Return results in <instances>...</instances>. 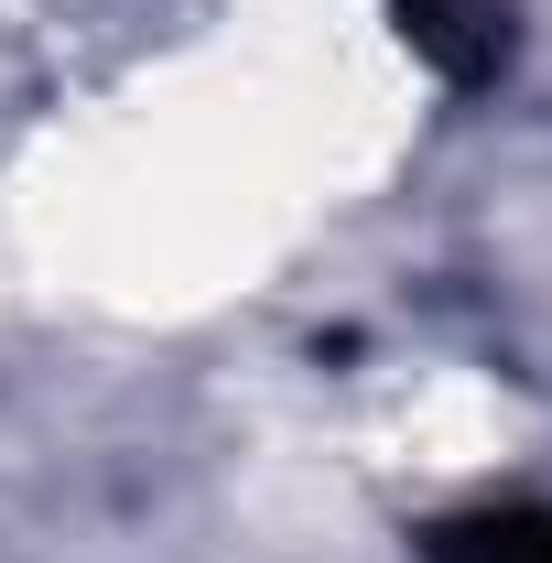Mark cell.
Returning <instances> with one entry per match:
<instances>
[{"label": "cell", "instance_id": "obj_1", "mask_svg": "<svg viewBox=\"0 0 552 563\" xmlns=\"http://www.w3.org/2000/svg\"><path fill=\"white\" fill-rule=\"evenodd\" d=\"M390 22H401V44H412V55L444 76L455 98L498 87V76H509V55H520L509 0H390Z\"/></svg>", "mask_w": 552, "mask_h": 563}, {"label": "cell", "instance_id": "obj_2", "mask_svg": "<svg viewBox=\"0 0 552 563\" xmlns=\"http://www.w3.org/2000/svg\"><path fill=\"white\" fill-rule=\"evenodd\" d=\"M433 563H552V509H477V520H444Z\"/></svg>", "mask_w": 552, "mask_h": 563}]
</instances>
